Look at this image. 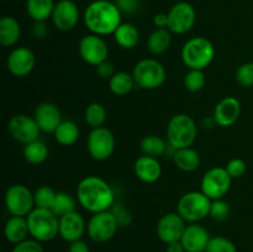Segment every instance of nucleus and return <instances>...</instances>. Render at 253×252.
Masks as SVG:
<instances>
[{
	"instance_id": "obj_28",
	"label": "nucleus",
	"mask_w": 253,
	"mask_h": 252,
	"mask_svg": "<svg viewBox=\"0 0 253 252\" xmlns=\"http://www.w3.org/2000/svg\"><path fill=\"white\" fill-rule=\"evenodd\" d=\"M79 133H81V131H79L78 125L74 121L63 120L61 125L57 127V130L54 131L53 135L57 143L68 147V146L74 145L78 141Z\"/></svg>"
},
{
	"instance_id": "obj_37",
	"label": "nucleus",
	"mask_w": 253,
	"mask_h": 252,
	"mask_svg": "<svg viewBox=\"0 0 253 252\" xmlns=\"http://www.w3.org/2000/svg\"><path fill=\"white\" fill-rule=\"evenodd\" d=\"M205 252H237V247L227 237L214 236L210 239Z\"/></svg>"
},
{
	"instance_id": "obj_45",
	"label": "nucleus",
	"mask_w": 253,
	"mask_h": 252,
	"mask_svg": "<svg viewBox=\"0 0 253 252\" xmlns=\"http://www.w3.org/2000/svg\"><path fill=\"white\" fill-rule=\"evenodd\" d=\"M32 35L37 40L46 39L48 35V27H47L46 21H35L32 25Z\"/></svg>"
},
{
	"instance_id": "obj_18",
	"label": "nucleus",
	"mask_w": 253,
	"mask_h": 252,
	"mask_svg": "<svg viewBox=\"0 0 253 252\" xmlns=\"http://www.w3.org/2000/svg\"><path fill=\"white\" fill-rule=\"evenodd\" d=\"M241 114V103L235 96H225L216 104L214 109V115L216 125L221 127H230L234 125Z\"/></svg>"
},
{
	"instance_id": "obj_40",
	"label": "nucleus",
	"mask_w": 253,
	"mask_h": 252,
	"mask_svg": "<svg viewBox=\"0 0 253 252\" xmlns=\"http://www.w3.org/2000/svg\"><path fill=\"white\" fill-rule=\"evenodd\" d=\"M110 211L111 214L115 216L116 221H118L119 224V227L130 226L131 222H132V215H131V212L128 211L121 203H114Z\"/></svg>"
},
{
	"instance_id": "obj_15",
	"label": "nucleus",
	"mask_w": 253,
	"mask_h": 252,
	"mask_svg": "<svg viewBox=\"0 0 253 252\" xmlns=\"http://www.w3.org/2000/svg\"><path fill=\"white\" fill-rule=\"evenodd\" d=\"M185 220L178 212H167L157 222V236L163 244L180 241L187 227Z\"/></svg>"
},
{
	"instance_id": "obj_31",
	"label": "nucleus",
	"mask_w": 253,
	"mask_h": 252,
	"mask_svg": "<svg viewBox=\"0 0 253 252\" xmlns=\"http://www.w3.org/2000/svg\"><path fill=\"white\" fill-rule=\"evenodd\" d=\"M49 150L40 138L27 143L24 147V157L31 165H42L48 158Z\"/></svg>"
},
{
	"instance_id": "obj_29",
	"label": "nucleus",
	"mask_w": 253,
	"mask_h": 252,
	"mask_svg": "<svg viewBox=\"0 0 253 252\" xmlns=\"http://www.w3.org/2000/svg\"><path fill=\"white\" fill-rule=\"evenodd\" d=\"M53 0H27L26 11L34 21H47L54 9Z\"/></svg>"
},
{
	"instance_id": "obj_10",
	"label": "nucleus",
	"mask_w": 253,
	"mask_h": 252,
	"mask_svg": "<svg viewBox=\"0 0 253 252\" xmlns=\"http://www.w3.org/2000/svg\"><path fill=\"white\" fill-rule=\"evenodd\" d=\"M119 229V224L115 216L111 214L110 210L108 211L95 212L91 215L86 224V234L94 242L104 244L108 242L115 236Z\"/></svg>"
},
{
	"instance_id": "obj_22",
	"label": "nucleus",
	"mask_w": 253,
	"mask_h": 252,
	"mask_svg": "<svg viewBox=\"0 0 253 252\" xmlns=\"http://www.w3.org/2000/svg\"><path fill=\"white\" fill-rule=\"evenodd\" d=\"M135 175L143 183H155L162 175V166L158 158L142 155L133 165Z\"/></svg>"
},
{
	"instance_id": "obj_32",
	"label": "nucleus",
	"mask_w": 253,
	"mask_h": 252,
	"mask_svg": "<svg viewBox=\"0 0 253 252\" xmlns=\"http://www.w3.org/2000/svg\"><path fill=\"white\" fill-rule=\"evenodd\" d=\"M168 145L162 137L157 135H147L141 140L140 150L142 155L158 158L167 152Z\"/></svg>"
},
{
	"instance_id": "obj_39",
	"label": "nucleus",
	"mask_w": 253,
	"mask_h": 252,
	"mask_svg": "<svg viewBox=\"0 0 253 252\" xmlns=\"http://www.w3.org/2000/svg\"><path fill=\"white\" fill-rule=\"evenodd\" d=\"M236 81L245 88L253 85V62H246L239 67L236 71Z\"/></svg>"
},
{
	"instance_id": "obj_16",
	"label": "nucleus",
	"mask_w": 253,
	"mask_h": 252,
	"mask_svg": "<svg viewBox=\"0 0 253 252\" xmlns=\"http://www.w3.org/2000/svg\"><path fill=\"white\" fill-rule=\"evenodd\" d=\"M81 17L79 7L73 0H59L52 12V22L59 31H71L77 26Z\"/></svg>"
},
{
	"instance_id": "obj_19",
	"label": "nucleus",
	"mask_w": 253,
	"mask_h": 252,
	"mask_svg": "<svg viewBox=\"0 0 253 252\" xmlns=\"http://www.w3.org/2000/svg\"><path fill=\"white\" fill-rule=\"evenodd\" d=\"M209 231L198 222H192L187 225L180 242L184 247L185 252H205L208 244L210 241Z\"/></svg>"
},
{
	"instance_id": "obj_14",
	"label": "nucleus",
	"mask_w": 253,
	"mask_h": 252,
	"mask_svg": "<svg viewBox=\"0 0 253 252\" xmlns=\"http://www.w3.org/2000/svg\"><path fill=\"white\" fill-rule=\"evenodd\" d=\"M7 130L14 140L24 145L37 140L41 132L35 118L26 114H17L12 116L7 124Z\"/></svg>"
},
{
	"instance_id": "obj_12",
	"label": "nucleus",
	"mask_w": 253,
	"mask_h": 252,
	"mask_svg": "<svg viewBox=\"0 0 253 252\" xmlns=\"http://www.w3.org/2000/svg\"><path fill=\"white\" fill-rule=\"evenodd\" d=\"M197 19L195 9L187 1L173 5L168 11V30L172 34L184 35L193 29Z\"/></svg>"
},
{
	"instance_id": "obj_13",
	"label": "nucleus",
	"mask_w": 253,
	"mask_h": 252,
	"mask_svg": "<svg viewBox=\"0 0 253 252\" xmlns=\"http://www.w3.org/2000/svg\"><path fill=\"white\" fill-rule=\"evenodd\" d=\"M78 51L82 59L90 66L96 67L103 62L108 61V44L99 35L90 34L82 37L78 44Z\"/></svg>"
},
{
	"instance_id": "obj_27",
	"label": "nucleus",
	"mask_w": 253,
	"mask_h": 252,
	"mask_svg": "<svg viewBox=\"0 0 253 252\" xmlns=\"http://www.w3.org/2000/svg\"><path fill=\"white\" fill-rule=\"evenodd\" d=\"M172 42V32L168 29H156L147 40V48L155 56L165 53Z\"/></svg>"
},
{
	"instance_id": "obj_9",
	"label": "nucleus",
	"mask_w": 253,
	"mask_h": 252,
	"mask_svg": "<svg viewBox=\"0 0 253 252\" xmlns=\"http://www.w3.org/2000/svg\"><path fill=\"white\" fill-rule=\"evenodd\" d=\"M232 178L225 167L210 168L202 178V192L211 200L222 199L231 188Z\"/></svg>"
},
{
	"instance_id": "obj_41",
	"label": "nucleus",
	"mask_w": 253,
	"mask_h": 252,
	"mask_svg": "<svg viewBox=\"0 0 253 252\" xmlns=\"http://www.w3.org/2000/svg\"><path fill=\"white\" fill-rule=\"evenodd\" d=\"M226 170L229 172V174L231 175V178L234 179V178H240L242 177V175L246 173V169H247V166H246V162H245L244 160H241V158H231V160L227 162L226 165Z\"/></svg>"
},
{
	"instance_id": "obj_7",
	"label": "nucleus",
	"mask_w": 253,
	"mask_h": 252,
	"mask_svg": "<svg viewBox=\"0 0 253 252\" xmlns=\"http://www.w3.org/2000/svg\"><path fill=\"white\" fill-rule=\"evenodd\" d=\"M136 85L141 89L153 90L162 85L167 78V72L165 66L157 59L145 58L136 63L132 71Z\"/></svg>"
},
{
	"instance_id": "obj_2",
	"label": "nucleus",
	"mask_w": 253,
	"mask_h": 252,
	"mask_svg": "<svg viewBox=\"0 0 253 252\" xmlns=\"http://www.w3.org/2000/svg\"><path fill=\"white\" fill-rule=\"evenodd\" d=\"M121 11L114 1L95 0L84 10L83 20L86 29L94 35L108 36L116 31L121 22Z\"/></svg>"
},
{
	"instance_id": "obj_36",
	"label": "nucleus",
	"mask_w": 253,
	"mask_h": 252,
	"mask_svg": "<svg viewBox=\"0 0 253 252\" xmlns=\"http://www.w3.org/2000/svg\"><path fill=\"white\" fill-rule=\"evenodd\" d=\"M56 194L57 193L49 185H42V187L37 188L36 192L34 193L35 205H36V208L51 209L52 205H53Z\"/></svg>"
},
{
	"instance_id": "obj_6",
	"label": "nucleus",
	"mask_w": 253,
	"mask_h": 252,
	"mask_svg": "<svg viewBox=\"0 0 253 252\" xmlns=\"http://www.w3.org/2000/svg\"><path fill=\"white\" fill-rule=\"evenodd\" d=\"M212 200L200 190H193L183 194L177 204V212L189 224L198 222L209 216Z\"/></svg>"
},
{
	"instance_id": "obj_3",
	"label": "nucleus",
	"mask_w": 253,
	"mask_h": 252,
	"mask_svg": "<svg viewBox=\"0 0 253 252\" xmlns=\"http://www.w3.org/2000/svg\"><path fill=\"white\" fill-rule=\"evenodd\" d=\"M180 56L188 68L203 71L209 67L214 59L215 47L207 37H192L183 44Z\"/></svg>"
},
{
	"instance_id": "obj_48",
	"label": "nucleus",
	"mask_w": 253,
	"mask_h": 252,
	"mask_svg": "<svg viewBox=\"0 0 253 252\" xmlns=\"http://www.w3.org/2000/svg\"><path fill=\"white\" fill-rule=\"evenodd\" d=\"M166 252H185L184 247H183L182 242H172V244L167 245V249H166Z\"/></svg>"
},
{
	"instance_id": "obj_26",
	"label": "nucleus",
	"mask_w": 253,
	"mask_h": 252,
	"mask_svg": "<svg viewBox=\"0 0 253 252\" xmlns=\"http://www.w3.org/2000/svg\"><path fill=\"white\" fill-rule=\"evenodd\" d=\"M113 35L116 43L121 48L125 49L133 48L137 46L138 41H140V32H138L137 27L132 24H127V22H123Z\"/></svg>"
},
{
	"instance_id": "obj_33",
	"label": "nucleus",
	"mask_w": 253,
	"mask_h": 252,
	"mask_svg": "<svg viewBox=\"0 0 253 252\" xmlns=\"http://www.w3.org/2000/svg\"><path fill=\"white\" fill-rule=\"evenodd\" d=\"M84 120L91 128L101 127L106 121V109L100 103H90L84 110Z\"/></svg>"
},
{
	"instance_id": "obj_30",
	"label": "nucleus",
	"mask_w": 253,
	"mask_h": 252,
	"mask_svg": "<svg viewBox=\"0 0 253 252\" xmlns=\"http://www.w3.org/2000/svg\"><path fill=\"white\" fill-rule=\"evenodd\" d=\"M135 85L136 82L132 73H127V72H116L109 79V88H110L111 93L119 96H123L131 93L132 89L135 88Z\"/></svg>"
},
{
	"instance_id": "obj_24",
	"label": "nucleus",
	"mask_w": 253,
	"mask_h": 252,
	"mask_svg": "<svg viewBox=\"0 0 253 252\" xmlns=\"http://www.w3.org/2000/svg\"><path fill=\"white\" fill-rule=\"evenodd\" d=\"M21 36V26L12 16H4L0 20V44L2 47H12Z\"/></svg>"
},
{
	"instance_id": "obj_21",
	"label": "nucleus",
	"mask_w": 253,
	"mask_h": 252,
	"mask_svg": "<svg viewBox=\"0 0 253 252\" xmlns=\"http://www.w3.org/2000/svg\"><path fill=\"white\" fill-rule=\"evenodd\" d=\"M86 231L84 217L77 210L59 217V236L67 242L81 240Z\"/></svg>"
},
{
	"instance_id": "obj_38",
	"label": "nucleus",
	"mask_w": 253,
	"mask_h": 252,
	"mask_svg": "<svg viewBox=\"0 0 253 252\" xmlns=\"http://www.w3.org/2000/svg\"><path fill=\"white\" fill-rule=\"evenodd\" d=\"M230 215V205L224 199H216L211 202L209 216L215 221H224Z\"/></svg>"
},
{
	"instance_id": "obj_20",
	"label": "nucleus",
	"mask_w": 253,
	"mask_h": 252,
	"mask_svg": "<svg viewBox=\"0 0 253 252\" xmlns=\"http://www.w3.org/2000/svg\"><path fill=\"white\" fill-rule=\"evenodd\" d=\"M34 118L39 125L40 130L46 133H54L57 127L63 121L58 106L54 105L53 103H49V101L41 103L37 106Z\"/></svg>"
},
{
	"instance_id": "obj_46",
	"label": "nucleus",
	"mask_w": 253,
	"mask_h": 252,
	"mask_svg": "<svg viewBox=\"0 0 253 252\" xmlns=\"http://www.w3.org/2000/svg\"><path fill=\"white\" fill-rule=\"evenodd\" d=\"M68 252H90V249L89 245L81 239L69 244Z\"/></svg>"
},
{
	"instance_id": "obj_17",
	"label": "nucleus",
	"mask_w": 253,
	"mask_h": 252,
	"mask_svg": "<svg viewBox=\"0 0 253 252\" xmlns=\"http://www.w3.org/2000/svg\"><path fill=\"white\" fill-rule=\"evenodd\" d=\"M36 64L35 53L27 47H16L9 53L6 59L7 71L15 77H26L34 71Z\"/></svg>"
},
{
	"instance_id": "obj_35",
	"label": "nucleus",
	"mask_w": 253,
	"mask_h": 252,
	"mask_svg": "<svg viewBox=\"0 0 253 252\" xmlns=\"http://www.w3.org/2000/svg\"><path fill=\"white\" fill-rule=\"evenodd\" d=\"M183 83H184L185 89L190 93H198V91L203 90L205 83H207L204 72L199 71V69H189L184 76Z\"/></svg>"
},
{
	"instance_id": "obj_47",
	"label": "nucleus",
	"mask_w": 253,
	"mask_h": 252,
	"mask_svg": "<svg viewBox=\"0 0 253 252\" xmlns=\"http://www.w3.org/2000/svg\"><path fill=\"white\" fill-rule=\"evenodd\" d=\"M153 25L156 29H168V14L158 12L153 17Z\"/></svg>"
},
{
	"instance_id": "obj_25",
	"label": "nucleus",
	"mask_w": 253,
	"mask_h": 252,
	"mask_svg": "<svg viewBox=\"0 0 253 252\" xmlns=\"http://www.w3.org/2000/svg\"><path fill=\"white\" fill-rule=\"evenodd\" d=\"M173 162L178 169L183 172H194L200 166V155L197 150L192 147H185L175 150L172 156Z\"/></svg>"
},
{
	"instance_id": "obj_23",
	"label": "nucleus",
	"mask_w": 253,
	"mask_h": 252,
	"mask_svg": "<svg viewBox=\"0 0 253 252\" xmlns=\"http://www.w3.org/2000/svg\"><path fill=\"white\" fill-rule=\"evenodd\" d=\"M4 235L5 239L10 244L17 245L20 242L25 241L27 239V236L30 235L29 224H27L26 217L14 216V215H11V217L5 224Z\"/></svg>"
},
{
	"instance_id": "obj_8",
	"label": "nucleus",
	"mask_w": 253,
	"mask_h": 252,
	"mask_svg": "<svg viewBox=\"0 0 253 252\" xmlns=\"http://www.w3.org/2000/svg\"><path fill=\"white\" fill-rule=\"evenodd\" d=\"M5 205L11 215L25 217L36 208L34 193L24 184H12L7 188L5 193Z\"/></svg>"
},
{
	"instance_id": "obj_44",
	"label": "nucleus",
	"mask_w": 253,
	"mask_h": 252,
	"mask_svg": "<svg viewBox=\"0 0 253 252\" xmlns=\"http://www.w3.org/2000/svg\"><path fill=\"white\" fill-rule=\"evenodd\" d=\"M95 72L100 78L103 79H110L114 74L116 73L115 69H114V64L111 62H103L99 66L95 67Z\"/></svg>"
},
{
	"instance_id": "obj_4",
	"label": "nucleus",
	"mask_w": 253,
	"mask_h": 252,
	"mask_svg": "<svg viewBox=\"0 0 253 252\" xmlns=\"http://www.w3.org/2000/svg\"><path fill=\"white\" fill-rule=\"evenodd\" d=\"M198 136V126L188 114H175L167 125L168 145L175 150L192 147Z\"/></svg>"
},
{
	"instance_id": "obj_5",
	"label": "nucleus",
	"mask_w": 253,
	"mask_h": 252,
	"mask_svg": "<svg viewBox=\"0 0 253 252\" xmlns=\"http://www.w3.org/2000/svg\"><path fill=\"white\" fill-rule=\"evenodd\" d=\"M26 219L30 236L37 241H51L59 235V217L51 209L35 208Z\"/></svg>"
},
{
	"instance_id": "obj_43",
	"label": "nucleus",
	"mask_w": 253,
	"mask_h": 252,
	"mask_svg": "<svg viewBox=\"0 0 253 252\" xmlns=\"http://www.w3.org/2000/svg\"><path fill=\"white\" fill-rule=\"evenodd\" d=\"M121 14H128L132 15L137 12L141 7V0H115L114 1Z\"/></svg>"
},
{
	"instance_id": "obj_34",
	"label": "nucleus",
	"mask_w": 253,
	"mask_h": 252,
	"mask_svg": "<svg viewBox=\"0 0 253 252\" xmlns=\"http://www.w3.org/2000/svg\"><path fill=\"white\" fill-rule=\"evenodd\" d=\"M77 203L74 198L71 194L66 192H58L54 198L53 205H52L51 210L57 215L58 217L63 216V215L68 214L76 210Z\"/></svg>"
},
{
	"instance_id": "obj_42",
	"label": "nucleus",
	"mask_w": 253,
	"mask_h": 252,
	"mask_svg": "<svg viewBox=\"0 0 253 252\" xmlns=\"http://www.w3.org/2000/svg\"><path fill=\"white\" fill-rule=\"evenodd\" d=\"M12 252H44L43 247H42L41 242L37 240H25V241L20 242V244L15 245L12 249Z\"/></svg>"
},
{
	"instance_id": "obj_11",
	"label": "nucleus",
	"mask_w": 253,
	"mask_h": 252,
	"mask_svg": "<svg viewBox=\"0 0 253 252\" xmlns=\"http://www.w3.org/2000/svg\"><path fill=\"white\" fill-rule=\"evenodd\" d=\"M86 148L91 158L105 161L111 157L115 150V136L108 127L91 128L86 140Z\"/></svg>"
},
{
	"instance_id": "obj_1",
	"label": "nucleus",
	"mask_w": 253,
	"mask_h": 252,
	"mask_svg": "<svg viewBox=\"0 0 253 252\" xmlns=\"http://www.w3.org/2000/svg\"><path fill=\"white\" fill-rule=\"evenodd\" d=\"M77 199L91 214L108 211L115 203V194L108 182L98 175H88L77 187Z\"/></svg>"
}]
</instances>
